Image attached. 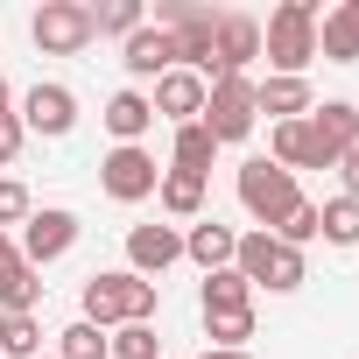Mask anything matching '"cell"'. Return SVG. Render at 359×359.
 Here are the masks:
<instances>
[{
    "instance_id": "obj_17",
    "label": "cell",
    "mask_w": 359,
    "mask_h": 359,
    "mask_svg": "<svg viewBox=\"0 0 359 359\" xmlns=\"http://www.w3.org/2000/svg\"><path fill=\"white\" fill-rule=\"evenodd\" d=\"M317 57H324V64H359V8H352V0L324 8V22H317Z\"/></svg>"
},
{
    "instance_id": "obj_23",
    "label": "cell",
    "mask_w": 359,
    "mask_h": 359,
    "mask_svg": "<svg viewBox=\"0 0 359 359\" xmlns=\"http://www.w3.org/2000/svg\"><path fill=\"white\" fill-rule=\"evenodd\" d=\"M0 352L8 359H43V317L36 310H0Z\"/></svg>"
},
{
    "instance_id": "obj_22",
    "label": "cell",
    "mask_w": 359,
    "mask_h": 359,
    "mask_svg": "<svg viewBox=\"0 0 359 359\" xmlns=\"http://www.w3.org/2000/svg\"><path fill=\"white\" fill-rule=\"evenodd\" d=\"M317 240L324 247H359V198H324L317 205Z\"/></svg>"
},
{
    "instance_id": "obj_24",
    "label": "cell",
    "mask_w": 359,
    "mask_h": 359,
    "mask_svg": "<svg viewBox=\"0 0 359 359\" xmlns=\"http://www.w3.org/2000/svg\"><path fill=\"white\" fill-rule=\"evenodd\" d=\"M36 303H43V268L8 261L0 268V310H36Z\"/></svg>"
},
{
    "instance_id": "obj_8",
    "label": "cell",
    "mask_w": 359,
    "mask_h": 359,
    "mask_svg": "<svg viewBox=\"0 0 359 359\" xmlns=\"http://www.w3.org/2000/svg\"><path fill=\"white\" fill-rule=\"evenodd\" d=\"M303 127H310V155H317V169H338V155L359 148V106H352V99H317Z\"/></svg>"
},
{
    "instance_id": "obj_28",
    "label": "cell",
    "mask_w": 359,
    "mask_h": 359,
    "mask_svg": "<svg viewBox=\"0 0 359 359\" xmlns=\"http://www.w3.org/2000/svg\"><path fill=\"white\" fill-rule=\"evenodd\" d=\"M57 359H113V352H106V331L78 317V324H64V331H57Z\"/></svg>"
},
{
    "instance_id": "obj_21",
    "label": "cell",
    "mask_w": 359,
    "mask_h": 359,
    "mask_svg": "<svg viewBox=\"0 0 359 359\" xmlns=\"http://www.w3.org/2000/svg\"><path fill=\"white\" fill-rule=\"evenodd\" d=\"M268 162H282L289 176L317 169V155H310V127H303V120H275V127H268Z\"/></svg>"
},
{
    "instance_id": "obj_38",
    "label": "cell",
    "mask_w": 359,
    "mask_h": 359,
    "mask_svg": "<svg viewBox=\"0 0 359 359\" xmlns=\"http://www.w3.org/2000/svg\"><path fill=\"white\" fill-rule=\"evenodd\" d=\"M352 8H359V0H352Z\"/></svg>"
},
{
    "instance_id": "obj_19",
    "label": "cell",
    "mask_w": 359,
    "mask_h": 359,
    "mask_svg": "<svg viewBox=\"0 0 359 359\" xmlns=\"http://www.w3.org/2000/svg\"><path fill=\"white\" fill-rule=\"evenodd\" d=\"M155 205L169 212V226H198V219H205V176L162 169V184H155Z\"/></svg>"
},
{
    "instance_id": "obj_27",
    "label": "cell",
    "mask_w": 359,
    "mask_h": 359,
    "mask_svg": "<svg viewBox=\"0 0 359 359\" xmlns=\"http://www.w3.org/2000/svg\"><path fill=\"white\" fill-rule=\"evenodd\" d=\"M141 22H148L141 0H106V8H92V36H120V43H127Z\"/></svg>"
},
{
    "instance_id": "obj_7",
    "label": "cell",
    "mask_w": 359,
    "mask_h": 359,
    "mask_svg": "<svg viewBox=\"0 0 359 359\" xmlns=\"http://www.w3.org/2000/svg\"><path fill=\"white\" fill-rule=\"evenodd\" d=\"M29 36H36L43 57H78L92 43V8H85V0H43L36 22H29Z\"/></svg>"
},
{
    "instance_id": "obj_3",
    "label": "cell",
    "mask_w": 359,
    "mask_h": 359,
    "mask_svg": "<svg viewBox=\"0 0 359 359\" xmlns=\"http://www.w3.org/2000/svg\"><path fill=\"white\" fill-rule=\"evenodd\" d=\"M233 191H240V212L254 219V233H275L296 205H303V184L282 169V162H268V155H254V162H240V176H233Z\"/></svg>"
},
{
    "instance_id": "obj_35",
    "label": "cell",
    "mask_w": 359,
    "mask_h": 359,
    "mask_svg": "<svg viewBox=\"0 0 359 359\" xmlns=\"http://www.w3.org/2000/svg\"><path fill=\"white\" fill-rule=\"evenodd\" d=\"M15 99H22V92H15L8 78H0V113H15Z\"/></svg>"
},
{
    "instance_id": "obj_11",
    "label": "cell",
    "mask_w": 359,
    "mask_h": 359,
    "mask_svg": "<svg viewBox=\"0 0 359 359\" xmlns=\"http://www.w3.org/2000/svg\"><path fill=\"white\" fill-rule=\"evenodd\" d=\"M254 57H261V22L254 15H219V36H212V78H254Z\"/></svg>"
},
{
    "instance_id": "obj_16",
    "label": "cell",
    "mask_w": 359,
    "mask_h": 359,
    "mask_svg": "<svg viewBox=\"0 0 359 359\" xmlns=\"http://www.w3.org/2000/svg\"><path fill=\"white\" fill-rule=\"evenodd\" d=\"M254 106L268 113V127L275 120H310L317 92H310V78H254Z\"/></svg>"
},
{
    "instance_id": "obj_30",
    "label": "cell",
    "mask_w": 359,
    "mask_h": 359,
    "mask_svg": "<svg viewBox=\"0 0 359 359\" xmlns=\"http://www.w3.org/2000/svg\"><path fill=\"white\" fill-rule=\"evenodd\" d=\"M29 212H36L29 184H22V176H0V233H15V226H29Z\"/></svg>"
},
{
    "instance_id": "obj_5",
    "label": "cell",
    "mask_w": 359,
    "mask_h": 359,
    "mask_svg": "<svg viewBox=\"0 0 359 359\" xmlns=\"http://www.w3.org/2000/svg\"><path fill=\"white\" fill-rule=\"evenodd\" d=\"M205 127L219 148H240L254 127H261V106H254V78H212L205 92Z\"/></svg>"
},
{
    "instance_id": "obj_37",
    "label": "cell",
    "mask_w": 359,
    "mask_h": 359,
    "mask_svg": "<svg viewBox=\"0 0 359 359\" xmlns=\"http://www.w3.org/2000/svg\"><path fill=\"white\" fill-rule=\"evenodd\" d=\"M43 359H57V352H43Z\"/></svg>"
},
{
    "instance_id": "obj_15",
    "label": "cell",
    "mask_w": 359,
    "mask_h": 359,
    "mask_svg": "<svg viewBox=\"0 0 359 359\" xmlns=\"http://www.w3.org/2000/svg\"><path fill=\"white\" fill-rule=\"evenodd\" d=\"M120 64H127V78H134V85H141V78H162V71H176V43H169V29L141 22V29L120 43Z\"/></svg>"
},
{
    "instance_id": "obj_1",
    "label": "cell",
    "mask_w": 359,
    "mask_h": 359,
    "mask_svg": "<svg viewBox=\"0 0 359 359\" xmlns=\"http://www.w3.org/2000/svg\"><path fill=\"white\" fill-rule=\"evenodd\" d=\"M162 310V282H141L127 268H99L78 296V317L99 324V331H120V324H148Z\"/></svg>"
},
{
    "instance_id": "obj_14",
    "label": "cell",
    "mask_w": 359,
    "mask_h": 359,
    "mask_svg": "<svg viewBox=\"0 0 359 359\" xmlns=\"http://www.w3.org/2000/svg\"><path fill=\"white\" fill-rule=\"evenodd\" d=\"M106 134H113V148H141L148 141V127H155V106H148V92L141 85H120L113 99H106Z\"/></svg>"
},
{
    "instance_id": "obj_2",
    "label": "cell",
    "mask_w": 359,
    "mask_h": 359,
    "mask_svg": "<svg viewBox=\"0 0 359 359\" xmlns=\"http://www.w3.org/2000/svg\"><path fill=\"white\" fill-rule=\"evenodd\" d=\"M317 22H324L317 0H282V8L261 22L268 78H310V64H317Z\"/></svg>"
},
{
    "instance_id": "obj_29",
    "label": "cell",
    "mask_w": 359,
    "mask_h": 359,
    "mask_svg": "<svg viewBox=\"0 0 359 359\" xmlns=\"http://www.w3.org/2000/svg\"><path fill=\"white\" fill-rule=\"evenodd\" d=\"M106 352H113V359H162V352H155V324H120V331H106Z\"/></svg>"
},
{
    "instance_id": "obj_10",
    "label": "cell",
    "mask_w": 359,
    "mask_h": 359,
    "mask_svg": "<svg viewBox=\"0 0 359 359\" xmlns=\"http://www.w3.org/2000/svg\"><path fill=\"white\" fill-rule=\"evenodd\" d=\"M155 184H162V169H155L148 148H106V162H99V191H106L113 205H148Z\"/></svg>"
},
{
    "instance_id": "obj_31",
    "label": "cell",
    "mask_w": 359,
    "mask_h": 359,
    "mask_svg": "<svg viewBox=\"0 0 359 359\" xmlns=\"http://www.w3.org/2000/svg\"><path fill=\"white\" fill-rule=\"evenodd\" d=\"M275 240H282V247H296V254H303V247H310V240H317V198H303V205H296V212H289V219H282V226H275Z\"/></svg>"
},
{
    "instance_id": "obj_12",
    "label": "cell",
    "mask_w": 359,
    "mask_h": 359,
    "mask_svg": "<svg viewBox=\"0 0 359 359\" xmlns=\"http://www.w3.org/2000/svg\"><path fill=\"white\" fill-rule=\"evenodd\" d=\"M205 78L198 71H184V64H176V71H162L155 78V92H148V106H155V120H169V127H191V120H205Z\"/></svg>"
},
{
    "instance_id": "obj_36",
    "label": "cell",
    "mask_w": 359,
    "mask_h": 359,
    "mask_svg": "<svg viewBox=\"0 0 359 359\" xmlns=\"http://www.w3.org/2000/svg\"><path fill=\"white\" fill-rule=\"evenodd\" d=\"M198 359H254V352H212V345H205V352H198Z\"/></svg>"
},
{
    "instance_id": "obj_26",
    "label": "cell",
    "mask_w": 359,
    "mask_h": 359,
    "mask_svg": "<svg viewBox=\"0 0 359 359\" xmlns=\"http://www.w3.org/2000/svg\"><path fill=\"white\" fill-rule=\"evenodd\" d=\"M205 338H212V352H247L254 310H205Z\"/></svg>"
},
{
    "instance_id": "obj_20",
    "label": "cell",
    "mask_w": 359,
    "mask_h": 359,
    "mask_svg": "<svg viewBox=\"0 0 359 359\" xmlns=\"http://www.w3.org/2000/svg\"><path fill=\"white\" fill-rule=\"evenodd\" d=\"M212 162H219V141H212V127H205V120L176 127V141H169V169H184V176H205V184H212Z\"/></svg>"
},
{
    "instance_id": "obj_13",
    "label": "cell",
    "mask_w": 359,
    "mask_h": 359,
    "mask_svg": "<svg viewBox=\"0 0 359 359\" xmlns=\"http://www.w3.org/2000/svg\"><path fill=\"white\" fill-rule=\"evenodd\" d=\"M176 261H184V226H127V275L155 282Z\"/></svg>"
},
{
    "instance_id": "obj_32",
    "label": "cell",
    "mask_w": 359,
    "mask_h": 359,
    "mask_svg": "<svg viewBox=\"0 0 359 359\" xmlns=\"http://www.w3.org/2000/svg\"><path fill=\"white\" fill-rule=\"evenodd\" d=\"M22 148H29V134H22V120H15V113H0V169H8V162H15Z\"/></svg>"
},
{
    "instance_id": "obj_6",
    "label": "cell",
    "mask_w": 359,
    "mask_h": 359,
    "mask_svg": "<svg viewBox=\"0 0 359 359\" xmlns=\"http://www.w3.org/2000/svg\"><path fill=\"white\" fill-rule=\"evenodd\" d=\"M15 120H22V134L64 141V134L78 127V92H71V85H57V78H36V85L15 99Z\"/></svg>"
},
{
    "instance_id": "obj_25",
    "label": "cell",
    "mask_w": 359,
    "mask_h": 359,
    "mask_svg": "<svg viewBox=\"0 0 359 359\" xmlns=\"http://www.w3.org/2000/svg\"><path fill=\"white\" fill-rule=\"evenodd\" d=\"M198 303H205V310H254V289H247L240 268H219V275H205Z\"/></svg>"
},
{
    "instance_id": "obj_9",
    "label": "cell",
    "mask_w": 359,
    "mask_h": 359,
    "mask_svg": "<svg viewBox=\"0 0 359 359\" xmlns=\"http://www.w3.org/2000/svg\"><path fill=\"white\" fill-rule=\"evenodd\" d=\"M78 233H85V226H78V212H64V205H36L15 247H22V261H29V268H50V261H64V254L78 247Z\"/></svg>"
},
{
    "instance_id": "obj_33",
    "label": "cell",
    "mask_w": 359,
    "mask_h": 359,
    "mask_svg": "<svg viewBox=\"0 0 359 359\" xmlns=\"http://www.w3.org/2000/svg\"><path fill=\"white\" fill-rule=\"evenodd\" d=\"M338 176H345V198H359V148H352V155H338Z\"/></svg>"
},
{
    "instance_id": "obj_4",
    "label": "cell",
    "mask_w": 359,
    "mask_h": 359,
    "mask_svg": "<svg viewBox=\"0 0 359 359\" xmlns=\"http://www.w3.org/2000/svg\"><path fill=\"white\" fill-rule=\"evenodd\" d=\"M233 268L247 275V289H268V296H296V289L310 282V261H303L296 247H282L275 233H240Z\"/></svg>"
},
{
    "instance_id": "obj_34",
    "label": "cell",
    "mask_w": 359,
    "mask_h": 359,
    "mask_svg": "<svg viewBox=\"0 0 359 359\" xmlns=\"http://www.w3.org/2000/svg\"><path fill=\"white\" fill-rule=\"evenodd\" d=\"M8 261H22V247H15V233H0V268Z\"/></svg>"
},
{
    "instance_id": "obj_18",
    "label": "cell",
    "mask_w": 359,
    "mask_h": 359,
    "mask_svg": "<svg viewBox=\"0 0 359 359\" xmlns=\"http://www.w3.org/2000/svg\"><path fill=\"white\" fill-rule=\"evenodd\" d=\"M233 247H240V233H233V226H219V219H198V226H184V261H198L205 275L233 268Z\"/></svg>"
}]
</instances>
